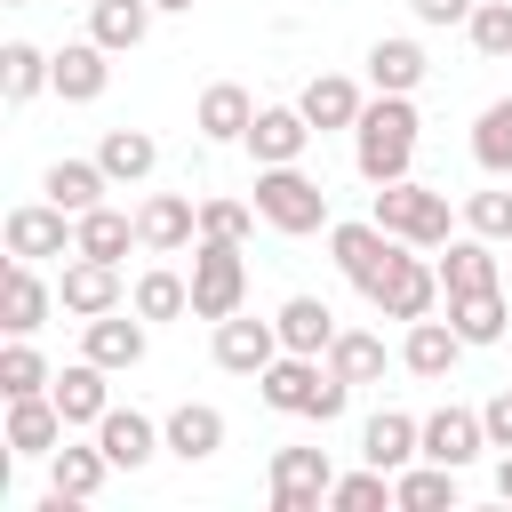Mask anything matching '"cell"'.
I'll return each instance as SVG.
<instances>
[{
	"mask_svg": "<svg viewBox=\"0 0 512 512\" xmlns=\"http://www.w3.org/2000/svg\"><path fill=\"white\" fill-rule=\"evenodd\" d=\"M160 440H168V456H176V464H208V456L224 448V408H208V400H184V408H168Z\"/></svg>",
	"mask_w": 512,
	"mask_h": 512,
	"instance_id": "obj_18",
	"label": "cell"
},
{
	"mask_svg": "<svg viewBox=\"0 0 512 512\" xmlns=\"http://www.w3.org/2000/svg\"><path fill=\"white\" fill-rule=\"evenodd\" d=\"M104 472H112L104 440H96V448H72V440H64V448L48 456V488H56V496H72V504H88V496L104 488Z\"/></svg>",
	"mask_w": 512,
	"mask_h": 512,
	"instance_id": "obj_33",
	"label": "cell"
},
{
	"mask_svg": "<svg viewBox=\"0 0 512 512\" xmlns=\"http://www.w3.org/2000/svg\"><path fill=\"white\" fill-rule=\"evenodd\" d=\"M416 104L408 96H376L368 112H360V128H352V168L368 176V184H400L408 176V160H416Z\"/></svg>",
	"mask_w": 512,
	"mask_h": 512,
	"instance_id": "obj_2",
	"label": "cell"
},
{
	"mask_svg": "<svg viewBox=\"0 0 512 512\" xmlns=\"http://www.w3.org/2000/svg\"><path fill=\"white\" fill-rule=\"evenodd\" d=\"M128 304H136L144 320H184V312H192V280H184V272H168V264H152V272L136 280V296H128Z\"/></svg>",
	"mask_w": 512,
	"mask_h": 512,
	"instance_id": "obj_35",
	"label": "cell"
},
{
	"mask_svg": "<svg viewBox=\"0 0 512 512\" xmlns=\"http://www.w3.org/2000/svg\"><path fill=\"white\" fill-rule=\"evenodd\" d=\"M360 456H368V464H384V472H400V464H416V456H424V424H416V416H400V408H376V416L360 424Z\"/></svg>",
	"mask_w": 512,
	"mask_h": 512,
	"instance_id": "obj_23",
	"label": "cell"
},
{
	"mask_svg": "<svg viewBox=\"0 0 512 512\" xmlns=\"http://www.w3.org/2000/svg\"><path fill=\"white\" fill-rule=\"evenodd\" d=\"M0 240H8V256H24V264H40V256H80V216H64L56 200H24V208H8Z\"/></svg>",
	"mask_w": 512,
	"mask_h": 512,
	"instance_id": "obj_6",
	"label": "cell"
},
{
	"mask_svg": "<svg viewBox=\"0 0 512 512\" xmlns=\"http://www.w3.org/2000/svg\"><path fill=\"white\" fill-rule=\"evenodd\" d=\"M256 216L272 224V232H288V240H304V232H320L328 224V192L288 160V168H256Z\"/></svg>",
	"mask_w": 512,
	"mask_h": 512,
	"instance_id": "obj_4",
	"label": "cell"
},
{
	"mask_svg": "<svg viewBox=\"0 0 512 512\" xmlns=\"http://www.w3.org/2000/svg\"><path fill=\"white\" fill-rule=\"evenodd\" d=\"M40 88H56V56L32 48V40H8V48H0V96H8V104H32Z\"/></svg>",
	"mask_w": 512,
	"mask_h": 512,
	"instance_id": "obj_32",
	"label": "cell"
},
{
	"mask_svg": "<svg viewBox=\"0 0 512 512\" xmlns=\"http://www.w3.org/2000/svg\"><path fill=\"white\" fill-rule=\"evenodd\" d=\"M144 328H152L144 312H136V320H128V312H96V320H80V352H88L96 368H136L144 344H152Z\"/></svg>",
	"mask_w": 512,
	"mask_h": 512,
	"instance_id": "obj_15",
	"label": "cell"
},
{
	"mask_svg": "<svg viewBox=\"0 0 512 512\" xmlns=\"http://www.w3.org/2000/svg\"><path fill=\"white\" fill-rule=\"evenodd\" d=\"M448 320L464 344H496L504 336V288H472V296H448Z\"/></svg>",
	"mask_w": 512,
	"mask_h": 512,
	"instance_id": "obj_36",
	"label": "cell"
},
{
	"mask_svg": "<svg viewBox=\"0 0 512 512\" xmlns=\"http://www.w3.org/2000/svg\"><path fill=\"white\" fill-rule=\"evenodd\" d=\"M40 192L64 208V216H88V208H104V192H112V176H104V160H48V176H40Z\"/></svg>",
	"mask_w": 512,
	"mask_h": 512,
	"instance_id": "obj_24",
	"label": "cell"
},
{
	"mask_svg": "<svg viewBox=\"0 0 512 512\" xmlns=\"http://www.w3.org/2000/svg\"><path fill=\"white\" fill-rule=\"evenodd\" d=\"M328 368H336L344 384H376V376H384V336H368V328H336Z\"/></svg>",
	"mask_w": 512,
	"mask_h": 512,
	"instance_id": "obj_37",
	"label": "cell"
},
{
	"mask_svg": "<svg viewBox=\"0 0 512 512\" xmlns=\"http://www.w3.org/2000/svg\"><path fill=\"white\" fill-rule=\"evenodd\" d=\"M152 0H88V40H104L112 56H128V48H144V32H152Z\"/></svg>",
	"mask_w": 512,
	"mask_h": 512,
	"instance_id": "obj_28",
	"label": "cell"
},
{
	"mask_svg": "<svg viewBox=\"0 0 512 512\" xmlns=\"http://www.w3.org/2000/svg\"><path fill=\"white\" fill-rule=\"evenodd\" d=\"M464 352H472V344L456 336V320H432V312H424V320H408V336H400V368H408V376H424V384H440Z\"/></svg>",
	"mask_w": 512,
	"mask_h": 512,
	"instance_id": "obj_13",
	"label": "cell"
},
{
	"mask_svg": "<svg viewBox=\"0 0 512 512\" xmlns=\"http://www.w3.org/2000/svg\"><path fill=\"white\" fill-rule=\"evenodd\" d=\"M400 248H408V240H392L376 216H360V224H328V256H336V272H344L360 296L384 280V264H392Z\"/></svg>",
	"mask_w": 512,
	"mask_h": 512,
	"instance_id": "obj_8",
	"label": "cell"
},
{
	"mask_svg": "<svg viewBox=\"0 0 512 512\" xmlns=\"http://www.w3.org/2000/svg\"><path fill=\"white\" fill-rule=\"evenodd\" d=\"M128 240H144V232H136V216H120V208H88V216H80V256L120 264V256H128Z\"/></svg>",
	"mask_w": 512,
	"mask_h": 512,
	"instance_id": "obj_39",
	"label": "cell"
},
{
	"mask_svg": "<svg viewBox=\"0 0 512 512\" xmlns=\"http://www.w3.org/2000/svg\"><path fill=\"white\" fill-rule=\"evenodd\" d=\"M64 432H72V424H64V408H56L48 392L8 400V456H40V464H48V456L64 448Z\"/></svg>",
	"mask_w": 512,
	"mask_h": 512,
	"instance_id": "obj_16",
	"label": "cell"
},
{
	"mask_svg": "<svg viewBox=\"0 0 512 512\" xmlns=\"http://www.w3.org/2000/svg\"><path fill=\"white\" fill-rule=\"evenodd\" d=\"M256 224H264L256 200H200V240H240V248H248Z\"/></svg>",
	"mask_w": 512,
	"mask_h": 512,
	"instance_id": "obj_42",
	"label": "cell"
},
{
	"mask_svg": "<svg viewBox=\"0 0 512 512\" xmlns=\"http://www.w3.org/2000/svg\"><path fill=\"white\" fill-rule=\"evenodd\" d=\"M152 8H168V16H184V8H192V0H152Z\"/></svg>",
	"mask_w": 512,
	"mask_h": 512,
	"instance_id": "obj_48",
	"label": "cell"
},
{
	"mask_svg": "<svg viewBox=\"0 0 512 512\" xmlns=\"http://www.w3.org/2000/svg\"><path fill=\"white\" fill-rule=\"evenodd\" d=\"M96 160H104V176H112V184H144V176L160 168V144H152L144 128H104Z\"/></svg>",
	"mask_w": 512,
	"mask_h": 512,
	"instance_id": "obj_34",
	"label": "cell"
},
{
	"mask_svg": "<svg viewBox=\"0 0 512 512\" xmlns=\"http://www.w3.org/2000/svg\"><path fill=\"white\" fill-rule=\"evenodd\" d=\"M392 504L400 512H440V504L456 512V464H432V456L424 464H400L392 472Z\"/></svg>",
	"mask_w": 512,
	"mask_h": 512,
	"instance_id": "obj_31",
	"label": "cell"
},
{
	"mask_svg": "<svg viewBox=\"0 0 512 512\" xmlns=\"http://www.w3.org/2000/svg\"><path fill=\"white\" fill-rule=\"evenodd\" d=\"M392 240H408V248H448V192H432V184H416V176H400V184H376V208H368Z\"/></svg>",
	"mask_w": 512,
	"mask_h": 512,
	"instance_id": "obj_3",
	"label": "cell"
},
{
	"mask_svg": "<svg viewBox=\"0 0 512 512\" xmlns=\"http://www.w3.org/2000/svg\"><path fill=\"white\" fill-rule=\"evenodd\" d=\"M312 136H320V128L304 120V104H264V112L248 120V152H256V168H288V160H304Z\"/></svg>",
	"mask_w": 512,
	"mask_h": 512,
	"instance_id": "obj_10",
	"label": "cell"
},
{
	"mask_svg": "<svg viewBox=\"0 0 512 512\" xmlns=\"http://www.w3.org/2000/svg\"><path fill=\"white\" fill-rule=\"evenodd\" d=\"M248 120H256V104H248L240 80H216V88H200V104H192V128H200L208 144H248Z\"/></svg>",
	"mask_w": 512,
	"mask_h": 512,
	"instance_id": "obj_21",
	"label": "cell"
},
{
	"mask_svg": "<svg viewBox=\"0 0 512 512\" xmlns=\"http://www.w3.org/2000/svg\"><path fill=\"white\" fill-rule=\"evenodd\" d=\"M96 440H104V456H112V472H144L168 440H160V424L144 416V408H104L96 416Z\"/></svg>",
	"mask_w": 512,
	"mask_h": 512,
	"instance_id": "obj_14",
	"label": "cell"
},
{
	"mask_svg": "<svg viewBox=\"0 0 512 512\" xmlns=\"http://www.w3.org/2000/svg\"><path fill=\"white\" fill-rule=\"evenodd\" d=\"M256 392H264V408L312 416V424H336V416L352 408V384H344L336 368H320V352H280V360L256 376Z\"/></svg>",
	"mask_w": 512,
	"mask_h": 512,
	"instance_id": "obj_1",
	"label": "cell"
},
{
	"mask_svg": "<svg viewBox=\"0 0 512 512\" xmlns=\"http://www.w3.org/2000/svg\"><path fill=\"white\" fill-rule=\"evenodd\" d=\"M464 40H472L480 56H512V0H480V8L464 16Z\"/></svg>",
	"mask_w": 512,
	"mask_h": 512,
	"instance_id": "obj_43",
	"label": "cell"
},
{
	"mask_svg": "<svg viewBox=\"0 0 512 512\" xmlns=\"http://www.w3.org/2000/svg\"><path fill=\"white\" fill-rule=\"evenodd\" d=\"M56 304H64L72 320L120 312V264H104V256H72V264H64V280H56Z\"/></svg>",
	"mask_w": 512,
	"mask_h": 512,
	"instance_id": "obj_12",
	"label": "cell"
},
{
	"mask_svg": "<svg viewBox=\"0 0 512 512\" xmlns=\"http://www.w3.org/2000/svg\"><path fill=\"white\" fill-rule=\"evenodd\" d=\"M472 160L488 176H512V96H496L480 120H472Z\"/></svg>",
	"mask_w": 512,
	"mask_h": 512,
	"instance_id": "obj_38",
	"label": "cell"
},
{
	"mask_svg": "<svg viewBox=\"0 0 512 512\" xmlns=\"http://www.w3.org/2000/svg\"><path fill=\"white\" fill-rule=\"evenodd\" d=\"M368 304H376L384 320H424V312L440 304V264H424V248H400V256L384 264V280L368 288Z\"/></svg>",
	"mask_w": 512,
	"mask_h": 512,
	"instance_id": "obj_7",
	"label": "cell"
},
{
	"mask_svg": "<svg viewBox=\"0 0 512 512\" xmlns=\"http://www.w3.org/2000/svg\"><path fill=\"white\" fill-rule=\"evenodd\" d=\"M328 504H336V512H384V504H392V472H384V464L344 472V480L328 488Z\"/></svg>",
	"mask_w": 512,
	"mask_h": 512,
	"instance_id": "obj_41",
	"label": "cell"
},
{
	"mask_svg": "<svg viewBox=\"0 0 512 512\" xmlns=\"http://www.w3.org/2000/svg\"><path fill=\"white\" fill-rule=\"evenodd\" d=\"M408 8H416V24H464L480 0H408Z\"/></svg>",
	"mask_w": 512,
	"mask_h": 512,
	"instance_id": "obj_46",
	"label": "cell"
},
{
	"mask_svg": "<svg viewBox=\"0 0 512 512\" xmlns=\"http://www.w3.org/2000/svg\"><path fill=\"white\" fill-rule=\"evenodd\" d=\"M496 496H504V504H512V448H504V456H496Z\"/></svg>",
	"mask_w": 512,
	"mask_h": 512,
	"instance_id": "obj_47",
	"label": "cell"
},
{
	"mask_svg": "<svg viewBox=\"0 0 512 512\" xmlns=\"http://www.w3.org/2000/svg\"><path fill=\"white\" fill-rule=\"evenodd\" d=\"M472 288H504V264H496V240L464 232L440 248V296H472Z\"/></svg>",
	"mask_w": 512,
	"mask_h": 512,
	"instance_id": "obj_17",
	"label": "cell"
},
{
	"mask_svg": "<svg viewBox=\"0 0 512 512\" xmlns=\"http://www.w3.org/2000/svg\"><path fill=\"white\" fill-rule=\"evenodd\" d=\"M8 8H32V0H8Z\"/></svg>",
	"mask_w": 512,
	"mask_h": 512,
	"instance_id": "obj_49",
	"label": "cell"
},
{
	"mask_svg": "<svg viewBox=\"0 0 512 512\" xmlns=\"http://www.w3.org/2000/svg\"><path fill=\"white\" fill-rule=\"evenodd\" d=\"M424 72H432V64H424L416 40H376V48H368V88H376V96H416Z\"/></svg>",
	"mask_w": 512,
	"mask_h": 512,
	"instance_id": "obj_29",
	"label": "cell"
},
{
	"mask_svg": "<svg viewBox=\"0 0 512 512\" xmlns=\"http://www.w3.org/2000/svg\"><path fill=\"white\" fill-rule=\"evenodd\" d=\"M48 312H56V296H48V288H40V272L16 256V264H8V280H0V328H8V336H32Z\"/></svg>",
	"mask_w": 512,
	"mask_h": 512,
	"instance_id": "obj_26",
	"label": "cell"
},
{
	"mask_svg": "<svg viewBox=\"0 0 512 512\" xmlns=\"http://www.w3.org/2000/svg\"><path fill=\"white\" fill-rule=\"evenodd\" d=\"M104 88H112V48H104V40L56 48V96H64V104H96Z\"/></svg>",
	"mask_w": 512,
	"mask_h": 512,
	"instance_id": "obj_20",
	"label": "cell"
},
{
	"mask_svg": "<svg viewBox=\"0 0 512 512\" xmlns=\"http://www.w3.org/2000/svg\"><path fill=\"white\" fill-rule=\"evenodd\" d=\"M480 424H488V448H512V384H504V392L480 408Z\"/></svg>",
	"mask_w": 512,
	"mask_h": 512,
	"instance_id": "obj_45",
	"label": "cell"
},
{
	"mask_svg": "<svg viewBox=\"0 0 512 512\" xmlns=\"http://www.w3.org/2000/svg\"><path fill=\"white\" fill-rule=\"evenodd\" d=\"M248 304V256L240 240H200L192 248V320H232Z\"/></svg>",
	"mask_w": 512,
	"mask_h": 512,
	"instance_id": "obj_5",
	"label": "cell"
},
{
	"mask_svg": "<svg viewBox=\"0 0 512 512\" xmlns=\"http://www.w3.org/2000/svg\"><path fill=\"white\" fill-rule=\"evenodd\" d=\"M272 320H280V352H320V360H328V344H336V312H328L320 296H288Z\"/></svg>",
	"mask_w": 512,
	"mask_h": 512,
	"instance_id": "obj_30",
	"label": "cell"
},
{
	"mask_svg": "<svg viewBox=\"0 0 512 512\" xmlns=\"http://www.w3.org/2000/svg\"><path fill=\"white\" fill-rule=\"evenodd\" d=\"M328 488H336L328 448H280L272 456V512H320Z\"/></svg>",
	"mask_w": 512,
	"mask_h": 512,
	"instance_id": "obj_9",
	"label": "cell"
},
{
	"mask_svg": "<svg viewBox=\"0 0 512 512\" xmlns=\"http://www.w3.org/2000/svg\"><path fill=\"white\" fill-rule=\"evenodd\" d=\"M296 104H304V120H312L320 136H328V128H360V112H368V96H360L344 72H320V80H304V96H296Z\"/></svg>",
	"mask_w": 512,
	"mask_h": 512,
	"instance_id": "obj_25",
	"label": "cell"
},
{
	"mask_svg": "<svg viewBox=\"0 0 512 512\" xmlns=\"http://www.w3.org/2000/svg\"><path fill=\"white\" fill-rule=\"evenodd\" d=\"M48 384H56L48 360L32 352V336H16V344L0 352V392H8V400H32V392H48Z\"/></svg>",
	"mask_w": 512,
	"mask_h": 512,
	"instance_id": "obj_40",
	"label": "cell"
},
{
	"mask_svg": "<svg viewBox=\"0 0 512 512\" xmlns=\"http://www.w3.org/2000/svg\"><path fill=\"white\" fill-rule=\"evenodd\" d=\"M104 376H112V368H96V360L80 352V360H72V368H64V376L48 384V400L64 408V424H96V416L112 408V392H104Z\"/></svg>",
	"mask_w": 512,
	"mask_h": 512,
	"instance_id": "obj_27",
	"label": "cell"
},
{
	"mask_svg": "<svg viewBox=\"0 0 512 512\" xmlns=\"http://www.w3.org/2000/svg\"><path fill=\"white\" fill-rule=\"evenodd\" d=\"M136 232H144V248H152V256H176V248H192L200 208H192L184 192H152V200L136 208Z\"/></svg>",
	"mask_w": 512,
	"mask_h": 512,
	"instance_id": "obj_22",
	"label": "cell"
},
{
	"mask_svg": "<svg viewBox=\"0 0 512 512\" xmlns=\"http://www.w3.org/2000/svg\"><path fill=\"white\" fill-rule=\"evenodd\" d=\"M272 360H280V320H248V312L216 320V368H232V376H264Z\"/></svg>",
	"mask_w": 512,
	"mask_h": 512,
	"instance_id": "obj_11",
	"label": "cell"
},
{
	"mask_svg": "<svg viewBox=\"0 0 512 512\" xmlns=\"http://www.w3.org/2000/svg\"><path fill=\"white\" fill-rule=\"evenodd\" d=\"M464 232L512 240V192H472V200H464Z\"/></svg>",
	"mask_w": 512,
	"mask_h": 512,
	"instance_id": "obj_44",
	"label": "cell"
},
{
	"mask_svg": "<svg viewBox=\"0 0 512 512\" xmlns=\"http://www.w3.org/2000/svg\"><path fill=\"white\" fill-rule=\"evenodd\" d=\"M480 448H488L480 408H432V416H424V456H432V464H456V472H464Z\"/></svg>",
	"mask_w": 512,
	"mask_h": 512,
	"instance_id": "obj_19",
	"label": "cell"
}]
</instances>
